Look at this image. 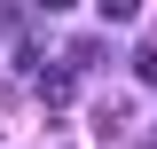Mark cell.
Returning <instances> with one entry per match:
<instances>
[{"instance_id": "obj_2", "label": "cell", "mask_w": 157, "mask_h": 149, "mask_svg": "<svg viewBox=\"0 0 157 149\" xmlns=\"http://www.w3.org/2000/svg\"><path fill=\"white\" fill-rule=\"evenodd\" d=\"M63 55H71V63H78V71H94V63H102V55H110V47H102V39H71V47H63Z\"/></svg>"}, {"instance_id": "obj_6", "label": "cell", "mask_w": 157, "mask_h": 149, "mask_svg": "<svg viewBox=\"0 0 157 149\" xmlns=\"http://www.w3.org/2000/svg\"><path fill=\"white\" fill-rule=\"evenodd\" d=\"M39 8H71V0H39Z\"/></svg>"}, {"instance_id": "obj_1", "label": "cell", "mask_w": 157, "mask_h": 149, "mask_svg": "<svg viewBox=\"0 0 157 149\" xmlns=\"http://www.w3.org/2000/svg\"><path fill=\"white\" fill-rule=\"evenodd\" d=\"M71 94H78V63L63 55L55 71H39V102H47V110H63V102H71Z\"/></svg>"}, {"instance_id": "obj_5", "label": "cell", "mask_w": 157, "mask_h": 149, "mask_svg": "<svg viewBox=\"0 0 157 149\" xmlns=\"http://www.w3.org/2000/svg\"><path fill=\"white\" fill-rule=\"evenodd\" d=\"M0 24H16V8H8V0H0Z\"/></svg>"}, {"instance_id": "obj_4", "label": "cell", "mask_w": 157, "mask_h": 149, "mask_svg": "<svg viewBox=\"0 0 157 149\" xmlns=\"http://www.w3.org/2000/svg\"><path fill=\"white\" fill-rule=\"evenodd\" d=\"M102 16H110V24H134V16H141V0H102Z\"/></svg>"}, {"instance_id": "obj_7", "label": "cell", "mask_w": 157, "mask_h": 149, "mask_svg": "<svg viewBox=\"0 0 157 149\" xmlns=\"http://www.w3.org/2000/svg\"><path fill=\"white\" fill-rule=\"evenodd\" d=\"M149 149H157V141H149Z\"/></svg>"}, {"instance_id": "obj_3", "label": "cell", "mask_w": 157, "mask_h": 149, "mask_svg": "<svg viewBox=\"0 0 157 149\" xmlns=\"http://www.w3.org/2000/svg\"><path fill=\"white\" fill-rule=\"evenodd\" d=\"M134 78H141V86H157V39H149V47H134Z\"/></svg>"}]
</instances>
